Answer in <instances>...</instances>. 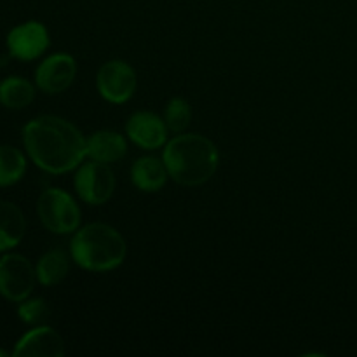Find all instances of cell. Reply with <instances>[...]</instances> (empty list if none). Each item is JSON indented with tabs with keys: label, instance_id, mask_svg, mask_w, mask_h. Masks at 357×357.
Segmentation results:
<instances>
[{
	"label": "cell",
	"instance_id": "6da1fadb",
	"mask_svg": "<svg viewBox=\"0 0 357 357\" xmlns=\"http://www.w3.org/2000/svg\"><path fill=\"white\" fill-rule=\"evenodd\" d=\"M82 132L63 117L40 115L23 128V145L37 167L49 174H65L87 157Z\"/></svg>",
	"mask_w": 357,
	"mask_h": 357
},
{
	"label": "cell",
	"instance_id": "7a4b0ae2",
	"mask_svg": "<svg viewBox=\"0 0 357 357\" xmlns=\"http://www.w3.org/2000/svg\"><path fill=\"white\" fill-rule=\"evenodd\" d=\"M162 160L171 180L183 187H199L216 173L220 153L206 136L178 135L166 143Z\"/></svg>",
	"mask_w": 357,
	"mask_h": 357
},
{
	"label": "cell",
	"instance_id": "3957f363",
	"mask_svg": "<svg viewBox=\"0 0 357 357\" xmlns=\"http://www.w3.org/2000/svg\"><path fill=\"white\" fill-rule=\"evenodd\" d=\"M128 246L117 229L107 223H89L75 230L70 255L79 267L89 272H110L126 260Z\"/></svg>",
	"mask_w": 357,
	"mask_h": 357
},
{
	"label": "cell",
	"instance_id": "277c9868",
	"mask_svg": "<svg viewBox=\"0 0 357 357\" xmlns=\"http://www.w3.org/2000/svg\"><path fill=\"white\" fill-rule=\"evenodd\" d=\"M37 213L42 225L58 236L79 230L82 218L75 199L63 188H47L42 192L37 202Z\"/></svg>",
	"mask_w": 357,
	"mask_h": 357
},
{
	"label": "cell",
	"instance_id": "5b68a950",
	"mask_svg": "<svg viewBox=\"0 0 357 357\" xmlns=\"http://www.w3.org/2000/svg\"><path fill=\"white\" fill-rule=\"evenodd\" d=\"M37 272L26 257L7 253L0 258V295L9 302H23L31 295Z\"/></svg>",
	"mask_w": 357,
	"mask_h": 357
},
{
	"label": "cell",
	"instance_id": "8992f818",
	"mask_svg": "<svg viewBox=\"0 0 357 357\" xmlns=\"http://www.w3.org/2000/svg\"><path fill=\"white\" fill-rule=\"evenodd\" d=\"M75 185L77 195L89 206H101L114 195L115 190V174L110 169L108 164L91 162L79 166L75 173Z\"/></svg>",
	"mask_w": 357,
	"mask_h": 357
},
{
	"label": "cell",
	"instance_id": "52a82bcc",
	"mask_svg": "<svg viewBox=\"0 0 357 357\" xmlns=\"http://www.w3.org/2000/svg\"><path fill=\"white\" fill-rule=\"evenodd\" d=\"M96 87L108 103L122 105L132 98L138 87V77L129 63L112 59L101 65L96 75Z\"/></svg>",
	"mask_w": 357,
	"mask_h": 357
},
{
	"label": "cell",
	"instance_id": "ba28073f",
	"mask_svg": "<svg viewBox=\"0 0 357 357\" xmlns=\"http://www.w3.org/2000/svg\"><path fill=\"white\" fill-rule=\"evenodd\" d=\"M49 31L38 21H26L17 24L7 35V49L13 58L20 61H33L47 51Z\"/></svg>",
	"mask_w": 357,
	"mask_h": 357
},
{
	"label": "cell",
	"instance_id": "9c48e42d",
	"mask_svg": "<svg viewBox=\"0 0 357 357\" xmlns=\"http://www.w3.org/2000/svg\"><path fill=\"white\" fill-rule=\"evenodd\" d=\"M77 75L75 59L65 52L45 58L35 70V84L45 94H59L68 89Z\"/></svg>",
	"mask_w": 357,
	"mask_h": 357
},
{
	"label": "cell",
	"instance_id": "30bf717a",
	"mask_svg": "<svg viewBox=\"0 0 357 357\" xmlns=\"http://www.w3.org/2000/svg\"><path fill=\"white\" fill-rule=\"evenodd\" d=\"M167 126L152 112H136L126 124V132L135 145L143 150L162 149L167 143Z\"/></svg>",
	"mask_w": 357,
	"mask_h": 357
},
{
	"label": "cell",
	"instance_id": "8fae6325",
	"mask_svg": "<svg viewBox=\"0 0 357 357\" xmlns=\"http://www.w3.org/2000/svg\"><path fill=\"white\" fill-rule=\"evenodd\" d=\"M65 354V342L52 328L38 324L24 333L14 347V357H61Z\"/></svg>",
	"mask_w": 357,
	"mask_h": 357
},
{
	"label": "cell",
	"instance_id": "7c38bea8",
	"mask_svg": "<svg viewBox=\"0 0 357 357\" xmlns=\"http://www.w3.org/2000/svg\"><path fill=\"white\" fill-rule=\"evenodd\" d=\"M86 152L91 160L110 166L126 155L128 143L124 136L117 131H96L87 138Z\"/></svg>",
	"mask_w": 357,
	"mask_h": 357
},
{
	"label": "cell",
	"instance_id": "4fadbf2b",
	"mask_svg": "<svg viewBox=\"0 0 357 357\" xmlns=\"http://www.w3.org/2000/svg\"><path fill=\"white\" fill-rule=\"evenodd\" d=\"M26 232V218L14 202L0 199V253L16 248Z\"/></svg>",
	"mask_w": 357,
	"mask_h": 357
},
{
	"label": "cell",
	"instance_id": "5bb4252c",
	"mask_svg": "<svg viewBox=\"0 0 357 357\" xmlns=\"http://www.w3.org/2000/svg\"><path fill=\"white\" fill-rule=\"evenodd\" d=\"M169 178L164 160H159L157 157H142L135 160L131 167V181L138 190L152 194L159 192L166 185V180Z\"/></svg>",
	"mask_w": 357,
	"mask_h": 357
},
{
	"label": "cell",
	"instance_id": "9a60e30c",
	"mask_svg": "<svg viewBox=\"0 0 357 357\" xmlns=\"http://www.w3.org/2000/svg\"><path fill=\"white\" fill-rule=\"evenodd\" d=\"M35 87L24 77H7L0 82V105L9 110H23L33 101Z\"/></svg>",
	"mask_w": 357,
	"mask_h": 357
},
{
	"label": "cell",
	"instance_id": "2e32d148",
	"mask_svg": "<svg viewBox=\"0 0 357 357\" xmlns=\"http://www.w3.org/2000/svg\"><path fill=\"white\" fill-rule=\"evenodd\" d=\"M70 261L68 255L61 250H51L42 255L40 260L37 261V281L42 286H56L68 275Z\"/></svg>",
	"mask_w": 357,
	"mask_h": 357
},
{
	"label": "cell",
	"instance_id": "e0dca14e",
	"mask_svg": "<svg viewBox=\"0 0 357 357\" xmlns=\"http://www.w3.org/2000/svg\"><path fill=\"white\" fill-rule=\"evenodd\" d=\"M26 173L23 152L10 145H0V187L16 185Z\"/></svg>",
	"mask_w": 357,
	"mask_h": 357
},
{
	"label": "cell",
	"instance_id": "ac0fdd59",
	"mask_svg": "<svg viewBox=\"0 0 357 357\" xmlns=\"http://www.w3.org/2000/svg\"><path fill=\"white\" fill-rule=\"evenodd\" d=\"M190 121L192 107L188 105L187 100H183V98H173V100L166 105V110H164V122H166L169 131L181 135V132L190 126Z\"/></svg>",
	"mask_w": 357,
	"mask_h": 357
},
{
	"label": "cell",
	"instance_id": "d6986e66",
	"mask_svg": "<svg viewBox=\"0 0 357 357\" xmlns=\"http://www.w3.org/2000/svg\"><path fill=\"white\" fill-rule=\"evenodd\" d=\"M17 316L24 324H31V326H38L44 324L49 317V307L45 300L42 298H30L20 302L17 307Z\"/></svg>",
	"mask_w": 357,
	"mask_h": 357
},
{
	"label": "cell",
	"instance_id": "ffe728a7",
	"mask_svg": "<svg viewBox=\"0 0 357 357\" xmlns=\"http://www.w3.org/2000/svg\"><path fill=\"white\" fill-rule=\"evenodd\" d=\"M9 354H7L6 351H2V349H0V357H7Z\"/></svg>",
	"mask_w": 357,
	"mask_h": 357
}]
</instances>
